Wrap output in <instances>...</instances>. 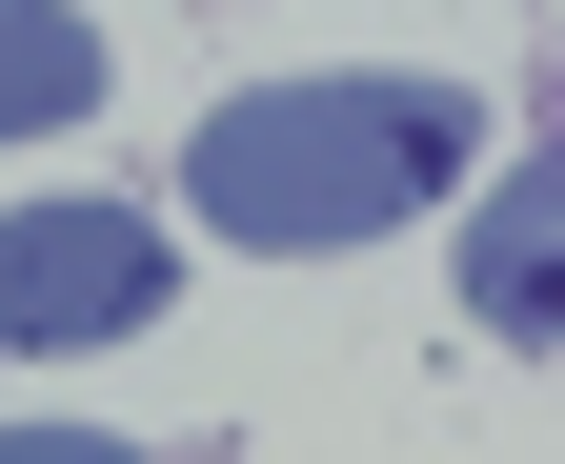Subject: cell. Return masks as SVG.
<instances>
[{"mask_svg": "<svg viewBox=\"0 0 565 464\" xmlns=\"http://www.w3.org/2000/svg\"><path fill=\"white\" fill-rule=\"evenodd\" d=\"M465 323L484 344H565V142H525L465 223Z\"/></svg>", "mask_w": 565, "mask_h": 464, "instance_id": "3957f363", "label": "cell"}, {"mask_svg": "<svg viewBox=\"0 0 565 464\" xmlns=\"http://www.w3.org/2000/svg\"><path fill=\"white\" fill-rule=\"evenodd\" d=\"M465 162H484V101H465V82H424V61H323V82L202 101L182 223H223V242H263V262H323V242L424 223Z\"/></svg>", "mask_w": 565, "mask_h": 464, "instance_id": "6da1fadb", "label": "cell"}, {"mask_svg": "<svg viewBox=\"0 0 565 464\" xmlns=\"http://www.w3.org/2000/svg\"><path fill=\"white\" fill-rule=\"evenodd\" d=\"M0 464H141V444H102V424H0Z\"/></svg>", "mask_w": 565, "mask_h": 464, "instance_id": "5b68a950", "label": "cell"}, {"mask_svg": "<svg viewBox=\"0 0 565 464\" xmlns=\"http://www.w3.org/2000/svg\"><path fill=\"white\" fill-rule=\"evenodd\" d=\"M82 101H102V21L82 0H0V142H41Z\"/></svg>", "mask_w": 565, "mask_h": 464, "instance_id": "277c9868", "label": "cell"}, {"mask_svg": "<svg viewBox=\"0 0 565 464\" xmlns=\"http://www.w3.org/2000/svg\"><path fill=\"white\" fill-rule=\"evenodd\" d=\"M162 283H182V223H141V203H21V223H0V364L141 344Z\"/></svg>", "mask_w": 565, "mask_h": 464, "instance_id": "7a4b0ae2", "label": "cell"}]
</instances>
